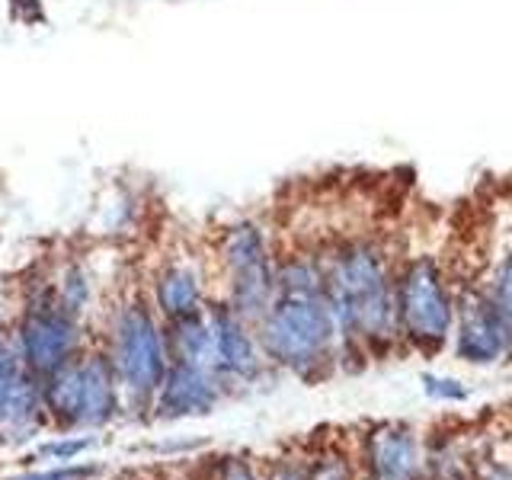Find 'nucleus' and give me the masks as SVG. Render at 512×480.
<instances>
[{
  "label": "nucleus",
  "mask_w": 512,
  "mask_h": 480,
  "mask_svg": "<svg viewBox=\"0 0 512 480\" xmlns=\"http://www.w3.org/2000/svg\"><path fill=\"white\" fill-rule=\"evenodd\" d=\"M173 349H176V362H183V365L202 368V372L218 368L212 327H208L199 314L186 320H173Z\"/></svg>",
  "instance_id": "obj_13"
},
{
  "label": "nucleus",
  "mask_w": 512,
  "mask_h": 480,
  "mask_svg": "<svg viewBox=\"0 0 512 480\" xmlns=\"http://www.w3.org/2000/svg\"><path fill=\"white\" fill-rule=\"evenodd\" d=\"M276 292L260 317L266 352L295 372H308L324 362L336 327L324 279L314 266L295 260L276 276Z\"/></svg>",
  "instance_id": "obj_1"
},
{
  "label": "nucleus",
  "mask_w": 512,
  "mask_h": 480,
  "mask_svg": "<svg viewBox=\"0 0 512 480\" xmlns=\"http://www.w3.org/2000/svg\"><path fill=\"white\" fill-rule=\"evenodd\" d=\"M324 292L333 320L346 336L384 340L394 333L397 304L391 298V282L381 256L372 247L352 244L336 256L330 276L324 279Z\"/></svg>",
  "instance_id": "obj_2"
},
{
  "label": "nucleus",
  "mask_w": 512,
  "mask_h": 480,
  "mask_svg": "<svg viewBox=\"0 0 512 480\" xmlns=\"http://www.w3.org/2000/svg\"><path fill=\"white\" fill-rule=\"evenodd\" d=\"M372 464H375V480H423L416 445L407 432L397 429L381 432L372 448Z\"/></svg>",
  "instance_id": "obj_11"
},
{
  "label": "nucleus",
  "mask_w": 512,
  "mask_h": 480,
  "mask_svg": "<svg viewBox=\"0 0 512 480\" xmlns=\"http://www.w3.org/2000/svg\"><path fill=\"white\" fill-rule=\"evenodd\" d=\"M84 448H90V439H68V442H58V445H45L42 455H52V458H74L80 455Z\"/></svg>",
  "instance_id": "obj_15"
},
{
  "label": "nucleus",
  "mask_w": 512,
  "mask_h": 480,
  "mask_svg": "<svg viewBox=\"0 0 512 480\" xmlns=\"http://www.w3.org/2000/svg\"><path fill=\"white\" fill-rule=\"evenodd\" d=\"M506 327L487 298H468L461 308L458 352L468 362H493L506 349Z\"/></svg>",
  "instance_id": "obj_9"
},
{
  "label": "nucleus",
  "mask_w": 512,
  "mask_h": 480,
  "mask_svg": "<svg viewBox=\"0 0 512 480\" xmlns=\"http://www.w3.org/2000/svg\"><path fill=\"white\" fill-rule=\"evenodd\" d=\"M96 468H61V471H48V474H29V477H13V480H80L90 477Z\"/></svg>",
  "instance_id": "obj_16"
},
{
  "label": "nucleus",
  "mask_w": 512,
  "mask_h": 480,
  "mask_svg": "<svg viewBox=\"0 0 512 480\" xmlns=\"http://www.w3.org/2000/svg\"><path fill=\"white\" fill-rule=\"evenodd\" d=\"M116 372L135 397L157 394L167 375V352L148 308L132 304L116 324Z\"/></svg>",
  "instance_id": "obj_4"
},
{
  "label": "nucleus",
  "mask_w": 512,
  "mask_h": 480,
  "mask_svg": "<svg viewBox=\"0 0 512 480\" xmlns=\"http://www.w3.org/2000/svg\"><path fill=\"white\" fill-rule=\"evenodd\" d=\"M77 346V324L55 308H32L20 327V359L36 378L55 375L68 365Z\"/></svg>",
  "instance_id": "obj_7"
},
{
  "label": "nucleus",
  "mask_w": 512,
  "mask_h": 480,
  "mask_svg": "<svg viewBox=\"0 0 512 480\" xmlns=\"http://www.w3.org/2000/svg\"><path fill=\"white\" fill-rule=\"evenodd\" d=\"M224 260L231 269V311L244 317H263L272 292H276V272L269 266L263 237L253 224H240L224 240Z\"/></svg>",
  "instance_id": "obj_6"
},
{
  "label": "nucleus",
  "mask_w": 512,
  "mask_h": 480,
  "mask_svg": "<svg viewBox=\"0 0 512 480\" xmlns=\"http://www.w3.org/2000/svg\"><path fill=\"white\" fill-rule=\"evenodd\" d=\"M157 304L173 320H186V317H196L202 308V285L199 276L192 269L183 266H170L164 276L157 282Z\"/></svg>",
  "instance_id": "obj_12"
},
{
  "label": "nucleus",
  "mask_w": 512,
  "mask_h": 480,
  "mask_svg": "<svg viewBox=\"0 0 512 480\" xmlns=\"http://www.w3.org/2000/svg\"><path fill=\"white\" fill-rule=\"evenodd\" d=\"M215 404H218V388L212 381V372H202V368H192L183 362H173L157 388V410L160 416H170V420L192 413H208Z\"/></svg>",
  "instance_id": "obj_8"
},
{
  "label": "nucleus",
  "mask_w": 512,
  "mask_h": 480,
  "mask_svg": "<svg viewBox=\"0 0 512 480\" xmlns=\"http://www.w3.org/2000/svg\"><path fill=\"white\" fill-rule=\"evenodd\" d=\"M221 480H253V474H250V468L244 461H228V464H224Z\"/></svg>",
  "instance_id": "obj_18"
},
{
  "label": "nucleus",
  "mask_w": 512,
  "mask_h": 480,
  "mask_svg": "<svg viewBox=\"0 0 512 480\" xmlns=\"http://www.w3.org/2000/svg\"><path fill=\"white\" fill-rule=\"evenodd\" d=\"M20 356H13L10 346H0V410H4L7 397L13 394L16 381L23 378V368H20Z\"/></svg>",
  "instance_id": "obj_14"
},
{
  "label": "nucleus",
  "mask_w": 512,
  "mask_h": 480,
  "mask_svg": "<svg viewBox=\"0 0 512 480\" xmlns=\"http://www.w3.org/2000/svg\"><path fill=\"white\" fill-rule=\"evenodd\" d=\"M397 314L404 320L407 336L426 346H439L452 330V301H448L442 276L429 256H420L404 272L397 292Z\"/></svg>",
  "instance_id": "obj_5"
},
{
  "label": "nucleus",
  "mask_w": 512,
  "mask_h": 480,
  "mask_svg": "<svg viewBox=\"0 0 512 480\" xmlns=\"http://www.w3.org/2000/svg\"><path fill=\"white\" fill-rule=\"evenodd\" d=\"M308 480H349L343 464H324V468H317Z\"/></svg>",
  "instance_id": "obj_17"
},
{
  "label": "nucleus",
  "mask_w": 512,
  "mask_h": 480,
  "mask_svg": "<svg viewBox=\"0 0 512 480\" xmlns=\"http://www.w3.org/2000/svg\"><path fill=\"white\" fill-rule=\"evenodd\" d=\"M212 336H215V356H218V368L231 375H240V378H250L256 375V368H260V359H256V349H253V340L244 327V320H240L231 308H215L212 311Z\"/></svg>",
  "instance_id": "obj_10"
},
{
  "label": "nucleus",
  "mask_w": 512,
  "mask_h": 480,
  "mask_svg": "<svg viewBox=\"0 0 512 480\" xmlns=\"http://www.w3.org/2000/svg\"><path fill=\"white\" fill-rule=\"evenodd\" d=\"M42 404L68 426H103L119 410L116 368L103 356L61 365L42 384Z\"/></svg>",
  "instance_id": "obj_3"
}]
</instances>
